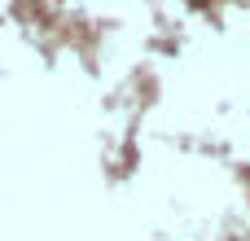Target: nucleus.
Segmentation results:
<instances>
[]
</instances>
